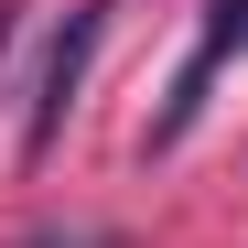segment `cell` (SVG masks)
Masks as SVG:
<instances>
[{
    "label": "cell",
    "instance_id": "3957f363",
    "mask_svg": "<svg viewBox=\"0 0 248 248\" xmlns=\"http://www.w3.org/2000/svg\"><path fill=\"white\" fill-rule=\"evenodd\" d=\"M22 248H119L108 227H44V237H22Z\"/></svg>",
    "mask_w": 248,
    "mask_h": 248
},
{
    "label": "cell",
    "instance_id": "7a4b0ae2",
    "mask_svg": "<svg viewBox=\"0 0 248 248\" xmlns=\"http://www.w3.org/2000/svg\"><path fill=\"white\" fill-rule=\"evenodd\" d=\"M237 44H248V0H216V11H205V44H194V65L173 76V108H162V130H151V140H184V130H194V108H205V76H216Z\"/></svg>",
    "mask_w": 248,
    "mask_h": 248
},
{
    "label": "cell",
    "instance_id": "6da1fadb",
    "mask_svg": "<svg viewBox=\"0 0 248 248\" xmlns=\"http://www.w3.org/2000/svg\"><path fill=\"white\" fill-rule=\"evenodd\" d=\"M97 32H108V0H87V11H65V32H54V54H44V97H32V151H54V130H65V108H76V87H87V54H97Z\"/></svg>",
    "mask_w": 248,
    "mask_h": 248
}]
</instances>
